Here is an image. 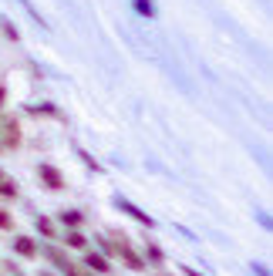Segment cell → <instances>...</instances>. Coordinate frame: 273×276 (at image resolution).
Returning a JSON list of instances; mask_svg holds the SVG:
<instances>
[{
	"label": "cell",
	"instance_id": "obj_9",
	"mask_svg": "<svg viewBox=\"0 0 273 276\" xmlns=\"http://www.w3.org/2000/svg\"><path fill=\"white\" fill-rule=\"evenodd\" d=\"M0 178H4V172H0Z\"/></svg>",
	"mask_w": 273,
	"mask_h": 276
},
{
	"label": "cell",
	"instance_id": "obj_1",
	"mask_svg": "<svg viewBox=\"0 0 273 276\" xmlns=\"http://www.w3.org/2000/svg\"><path fill=\"white\" fill-rule=\"evenodd\" d=\"M41 178H44L51 189H61V186H64V178L57 175V168H51V165H41Z\"/></svg>",
	"mask_w": 273,
	"mask_h": 276
},
{
	"label": "cell",
	"instance_id": "obj_7",
	"mask_svg": "<svg viewBox=\"0 0 273 276\" xmlns=\"http://www.w3.org/2000/svg\"><path fill=\"white\" fill-rule=\"evenodd\" d=\"M68 243H71V246H84V236H81V232H71Z\"/></svg>",
	"mask_w": 273,
	"mask_h": 276
},
{
	"label": "cell",
	"instance_id": "obj_2",
	"mask_svg": "<svg viewBox=\"0 0 273 276\" xmlns=\"http://www.w3.org/2000/svg\"><path fill=\"white\" fill-rule=\"evenodd\" d=\"M88 266L95 269V273H108V263H105L102 256H95V253H88Z\"/></svg>",
	"mask_w": 273,
	"mask_h": 276
},
{
	"label": "cell",
	"instance_id": "obj_4",
	"mask_svg": "<svg viewBox=\"0 0 273 276\" xmlns=\"http://www.w3.org/2000/svg\"><path fill=\"white\" fill-rule=\"evenodd\" d=\"M17 253L21 256H34V243H31V239H17Z\"/></svg>",
	"mask_w": 273,
	"mask_h": 276
},
{
	"label": "cell",
	"instance_id": "obj_5",
	"mask_svg": "<svg viewBox=\"0 0 273 276\" xmlns=\"http://www.w3.org/2000/svg\"><path fill=\"white\" fill-rule=\"evenodd\" d=\"M61 219L68 222V226H78V222H81V216H78V212H61Z\"/></svg>",
	"mask_w": 273,
	"mask_h": 276
},
{
	"label": "cell",
	"instance_id": "obj_3",
	"mask_svg": "<svg viewBox=\"0 0 273 276\" xmlns=\"http://www.w3.org/2000/svg\"><path fill=\"white\" fill-rule=\"evenodd\" d=\"M122 209H125V212H132V216H135L138 222H148V226H152V219H148V216H145V212H142V209H135L132 202H122Z\"/></svg>",
	"mask_w": 273,
	"mask_h": 276
},
{
	"label": "cell",
	"instance_id": "obj_6",
	"mask_svg": "<svg viewBox=\"0 0 273 276\" xmlns=\"http://www.w3.org/2000/svg\"><path fill=\"white\" fill-rule=\"evenodd\" d=\"M0 196H14V182H7V178H0Z\"/></svg>",
	"mask_w": 273,
	"mask_h": 276
},
{
	"label": "cell",
	"instance_id": "obj_8",
	"mask_svg": "<svg viewBox=\"0 0 273 276\" xmlns=\"http://www.w3.org/2000/svg\"><path fill=\"white\" fill-rule=\"evenodd\" d=\"M189 276H199V273H193V269H189Z\"/></svg>",
	"mask_w": 273,
	"mask_h": 276
}]
</instances>
